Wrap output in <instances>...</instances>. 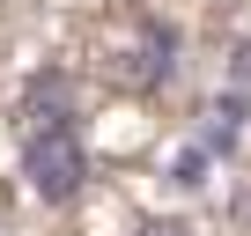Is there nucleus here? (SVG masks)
Returning a JSON list of instances; mask_svg holds the SVG:
<instances>
[{
	"mask_svg": "<svg viewBox=\"0 0 251 236\" xmlns=\"http://www.w3.org/2000/svg\"><path fill=\"white\" fill-rule=\"evenodd\" d=\"M23 177H30V192H37L45 207L81 199V185H89V148H81V133H74V118H67V126H30V133H23Z\"/></svg>",
	"mask_w": 251,
	"mask_h": 236,
	"instance_id": "nucleus-1",
	"label": "nucleus"
},
{
	"mask_svg": "<svg viewBox=\"0 0 251 236\" xmlns=\"http://www.w3.org/2000/svg\"><path fill=\"white\" fill-rule=\"evenodd\" d=\"M15 118H23V133H30V126H67V118H74V81H67L59 67H52V74H30Z\"/></svg>",
	"mask_w": 251,
	"mask_h": 236,
	"instance_id": "nucleus-2",
	"label": "nucleus"
},
{
	"mask_svg": "<svg viewBox=\"0 0 251 236\" xmlns=\"http://www.w3.org/2000/svg\"><path fill=\"white\" fill-rule=\"evenodd\" d=\"M236 133H244V96L229 89V96H214V103H207V126H200V148H207V155H229V148H236Z\"/></svg>",
	"mask_w": 251,
	"mask_h": 236,
	"instance_id": "nucleus-3",
	"label": "nucleus"
},
{
	"mask_svg": "<svg viewBox=\"0 0 251 236\" xmlns=\"http://www.w3.org/2000/svg\"><path fill=\"white\" fill-rule=\"evenodd\" d=\"M229 81H236V89L251 81V45H236V52H229Z\"/></svg>",
	"mask_w": 251,
	"mask_h": 236,
	"instance_id": "nucleus-4",
	"label": "nucleus"
},
{
	"mask_svg": "<svg viewBox=\"0 0 251 236\" xmlns=\"http://www.w3.org/2000/svg\"><path fill=\"white\" fill-rule=\"evenodd\" d=\"M148 236H177V229H148Z\"/></svg>",
	"mask_w": 251,
	"mask_h": 236,
	"instance_id": "nucleus-5",
	"label": "nucleus"
}]
</instances>
